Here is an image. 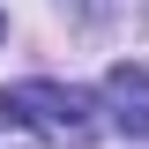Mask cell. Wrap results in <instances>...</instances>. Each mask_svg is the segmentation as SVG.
Returning <instances> with one entry per match:
<instances>
[{
    "label": "cell",
    "mask_w": 149,
    "mask_h": 149,
    "mask_svg": "<svg viewBox=\"0 0 149 149\" xmlns=\"http://www.w3.org/2000/svg\"><path fill=\"white\" fill-rule=\"evenodd\" d=\"M0 112L22 119V127H45V134H82L90 127V97L67 90V82H15V90H0Z\"/></svg>",
    "instance_id": "obj_1"
},
{
    "label": "cell",
    "mask_w": 149,
    "mask_h": 149,
    "mask_svg": "<svg viewBox=\"0 0 149 149\" xmlns=\"http://www.w3.org/2000/svg\"><path fill=\"white\" fill-rule=\"evenodd\" d=\"M97 104L112 112V127L127 134V142H149V67H134V60L104 67V82H97Z\"/></svg>",
    "instance_id": "obj_2"
},
{
    "label": "cell",
    "mask_w": 149,
    "mask_h": 149,
    "mask_svg": "<svg viewBox=\"0 0 149 149\" xmlns=\"http://www.w3.org/2000/svg\"><path fill=\"white\" fill-rule=\"evenodd\" d=\"M0 30H8V15H0Z\"/></svg>",
    "instance_id": "obj_3"
}]
</instances>
